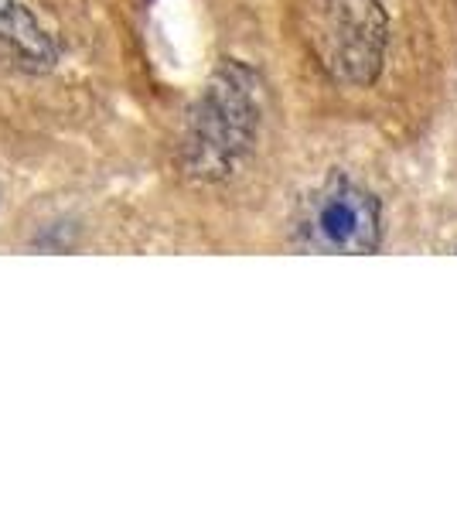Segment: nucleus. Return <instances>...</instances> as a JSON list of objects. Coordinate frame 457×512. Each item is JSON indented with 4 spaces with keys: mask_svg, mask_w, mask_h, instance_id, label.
I'll return each instance as SVG.
<instances>
[{
    "mask_svg": "<svg viewBox=\"0 0 457 512\" xmlns=\"http://www.w3.org/2000/svg\"><path fill=\"white\" fill-rule=\"evenodd\" d=\"M249 89V76L239 65H226L212 79L188 123V171L202 178H222L236 168L256 127V103Z\"/></svg>",
    "mask_w": 457,
    "mask_h": 512,
    "instance_id": "obj_1",
    "label": "nucleus"
},
{
    "mask_svg": "<svg viewBox=\"0 0 457 512\" xmlns=\"http://www.w3.org/2000/svg\"><path fill=\"white\" fill-rule=\"evenodd\" d=\"M382 35H386V21L372 0H338L328 18L324 59L335 65L338 76L365 82L379 69Z\"/></svg>",
    "mask_w": 457,
    "mask_h": 512,
    "instance_id": "obj_3",
    "label": "nucleus"
},
{
    "mask_svg": "<svg viewBox=\"0 0 457 512\" xmlns=\"http://www.w3.org/2000/svg\"><path fill=\"white\" fill-rule=\"evenodd\" d=\"M0 52L24 69H52L58 59V45L24 0H0Z\"/></svg>",
    "mask_w": 457,
    "mask_h": 512,
    "instance_id": "obj_4",
    "label": "nucleus"
},
{
    "mask_svg": "<svg viewBox=\"0 0 457 512\" xmlns=\"http://www.w3.org/2000/svg\"><path fill=\"white\" fill-rule=\"evenodd\" d=\"M301 239L321 253H376L382 243L379 198L352 181H331L307 202Z\"/></svg>",
    "mask_w": 457,
    "mask_h": 512,
    "instance_id": "obj_2",
    "label": "nucleus"
}]
</instances>
